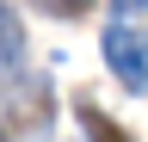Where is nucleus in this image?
Segmentation results:
<instances>
[{"mask_svg":"<svg viewBox=\"0 0 148 142\" xmlns=\"http://www.w3.org/2000/svg\"><path fill=\"white\" fill-rule=\"evenodd\" d=\"M49 12H86V0H43Z\"/></svg>","mask_w":148,"mask_h":142,"instance_id":"obj_2","label":"nucleus"},{"mask_svg":"<svg viewBox=\"0 0 148 142\" xmlns=\"http://www.w3.org/2000/svg\"><path fill=\"white\" fill-rule=\"evenodd\" d=\"M111 62L123 68V74H136V80H148V49L130 37V31H111Z\"/></svg>","mask_w":148,"mask_h":142,"instance_id":"obj_1","label":"nucleus"}]
</instances>
